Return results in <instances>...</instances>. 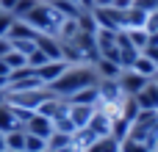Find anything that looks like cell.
Segmentation results:
<instances>
[{"instance_id": "277c9868", "label": "cell", "mask_w": 158, "mask_h": 152, "mask_svg": "<svg viewBox=\"0 0 158 152\" xmlns=\"http://www.w3.org/2000/svg\"><path fill=\"white\" fill-rule=\"evenodd\" d=\"M117 80H119V89H122L128 97L139 94V91L150 83V78H144V75H139V72H133V69H122V75H119Z\"/></svg>"}, {"instance_id": "30bf717a", "label": "cell", "mask_w": 158, "mask_h": 152, "mask_svg": "<svg viewBox=\"0 0 158 152\" xmlns=\"http://www.w3.org/2000/svg\"><path fill=\"white\" fill-rule=\"evenodd\" d=\"M92 64H94V69H97V78H100V80H117V78L122 75V66H119L117 61H108V58H94Z\"/></svg>"}, {"instance_id": "74e56055", "label": "cell", "mask_w": 158, "mask_h": 152, "mask_svg": "<svg viewBox=\"0 0 158 152\" xmlns=\"http://www.w3.org/2000/svg\"><path fill=\"white\" fill-rule=\"evenodd\" d=\"M3 152H25V150H3Z\"/></svg>"}, {"instance_id": "3957f363", "label": "cell", "mask_w": 158, "mask_h": 152, "mask_svg": "<svg viewBox=\"0 0 158 152\" xmlns=\"http://www.w3.org/2000/svg\"><path fill=\"white\" fill-rule=\"evenodd\" d=\"M128 138L153 150L156 147V138H158V111H139L136 119L131 122Z\"/></svg>"}, {"instance_id": "6da1fadb", "label": "cell", "mask_w": 158, "mask_h": 152, "mask_svg": "<svg viewBox=\"0 0 158 152\" xmlns=\"http://www.w3.org/2000/svg\"><path fill=\"white\" fill-rule=\"evenodd\" d=\"M100 78H97V69H94V64H69L67 66V72L56 80V83H50L47 89L53 91V94H58V97H69V94H75V91H81V89H86V86H94Z\"/></svg>"}, {"instance_id": "83f0119b", "label": "cell", "mask_w": 158, "mask_h": 152, "mask_svg": "<svg viewBox=\"0 0 158 152\" xmlns=\"http://www.w3.org/2000/svg\"><path fill=\"white\" fill-rule=\"evenodd\" d=\"M139 8H144V11H156L158 8V0H133Z\"/></svg>"}, {"instance_id": "ab89813d", "label": "cell", "mask_w": 158, "mask_h": 152, "mask_svg": "<svg viewBox=\"0 0 158 152\" xmlns=\"http://www.w3.org/2000/svg\"><path fill=\"white\" fill-rule=\"evenodd\" d=\"M156 150H158V138H156Z\"/></svg>"}, {"instance_id": "f1b7e54d", "label": "cell", "mask_w": 158, "mask_h": 152, "mask_svg": "<svg viewBox=\"0 0 158 152\" xmlns=\"http://www.w3.org/2000/svg\"><path fill=\"white\" fill-rule=\"evenodd\" d=\"M133 6V0H111V8H119V11H128Z\"/></svg>"}, {"instance_id": "9a60e30c", "label": "cell", "mask_w": 158, "mask_h": 152, "mask_svg": "<svg viewBox=\"0 0 158 152\" xmlns=\"http://www.w3.org/2000/svg\"><path fill=\"white\" fill-rule=\"evenodd\" d=\"M131 69H133V72H139V75H144V78H150V80H153V75L158 72V66L147 58V55H144V53H139V58L133 61V66H131Z\"/></svg>"}, {"instance_id": "603a6c76", "label": "cell", "mask_w": 158, "mask_h": 152, "mask_svg": "<svg viewBox=\"0 0 158 152\" xmlns=\"http://www.w3.org/2000/svg\"><path fill=\"white\" fill-rule=\"evenodd\" d=\"M119 152H150V147H144L139 141H131V138H122L119 141Z\"/></svg>"}, {"instance_id": "4dcf8cb0", "label": "cell", "mask_w": 158, "mask_h": 152, "mask_svg": "<svg viewBox=\"0 0 158 152\" xmlns=\"http://www.w3.org/2000/svg\"><path fill=\"white\" fill-rule=\"evenodd\" d=\"M8 50H11V39H8V36H0V58H3Z\"/></svg>"}, {"instance_id": "44dd1931", "label": "cell", "mask_w": 158, "mask_h": 152, "mask_svg": "<svg viewBox=\"0 0 158 152\" xmlns=\"http://www.w3.org/2000/svg\"><path fill=\"white\" fill-rule=\"evenodd\" d=\"M47 150V138H39L33 133H25V152H42Z\"/></svg>"}, {"instance_id": "cb8c5ba5", "label": "cell", "mask_w": 158, "mask_h": 152, "mask_svg": "<svg viewBox=\"0 0 158 152\" xmlns=\"http://www.w3.org/2000/svg\"><path fill=\"white\" fill-rule=\"evenodd\" d=\"M47 61H50V58H47V55H44L39 47H36V50L28 55V66H31V69H39V66H42V64H47Z\"/></svg>"}, {"instance_id": "7402d4cb", "label": "cell", "mask_w": 158, "mask_h": 152, "mask_svg": "<svg viewBox=\"0 0 158 152\" xmlns=\"http://www.w3.org/2000/svg\"><path fill=\"white\" fill-rule=\"evenodd\" d=\"M144 30L150 33V39H158V8L147 14V22H144Z\"/></svg>"}, {"instance_id": "d6986e66", "label": "cell", "mask_w": 158, "mask_h": 152, "mask_svg": "<svg viewBox=\"0 0 158 152\" xmlns=\"http://www.w3.org/2000/svg\"><path fill=\"white\" fill-rule=\"evenodd\" d=\"M6 150H25V130H11L3 136Z\"/></svg>"}, {"instance_id": "7c38bea8", "label": "cell", "mask_w": 158, "mask_h": 152, "mask_svg": "<svg viewBox=\"0 0 158 152\" xmlns=\"http://www.w3.org/2000/svg\"><path fill=\"white\" fill-rule=\"evenodd\" d=\"M11 130H22V125H19L14 108L3 102V105H0V133L6 136V133H11Z\"/></svg>"}, {"instance_id": "836d02e7", "label": "cell", "mask_w": 158, "mask_h": 152, "mask_svg": "<svg viewBox=\"0 0 158 152\" xmlns=\"http://www.w3.org/2000/svg\"><path fill=\"white\" fill-rule=\"evenodd\" d=\"M6 102V89H0V105Z\"/></svg>"}, {"instance_id": "1f68e13d", "label": "cell", "mask_w": 158, "mask_h": 152, "mask_svg": "<svg viewBox=\"0 0 158 152\" xmlns=\"http://www.w3.org/2000/svg\"><path fill=\"white\" fill-rule=\"evenodd\" d=\"M8 72H11V69H8V66H6V61L0 58V78H8Z\"/></svg>"}, {"instance_id": "ba28073f", "label": "cell", "mask_w": 158, "mask_h": 152, "mask_svg": "<svg viewBox=\"0 0 158 152\" xmlns=\"http://www.w3.org/2000/svg\"><path fill=\"white\" fill-rule=\"evenodd\" d=\"M133 100H136L139 111H158V86L150 80L139 94H133Z\"/></svg>"}, {"instance_id": "484cf974", "label": "cell", "mask_w": 158, "mask_h": 152, "mask_svg": "<svg viewBox=\"0 0 158 152\" xmlns=\"http://www.w3.org/2000/svg\"><path fill=\"white\" fill-rule=\"evenodd\" d=\"M14 14H8V11H0V36H8V30H11V25H14Z\"/></svg>"}, {"instance_id": "9c48e42d", "label": "cell", "mask_w": 158, "mask_h": 152, "mask_svg": "<svg viewBox=\"0 0 158 152\" xmlns=\"http://www.w3.org/2000/svg\"><path fill=\"white\" fill-rule=\"evenodd\" d=\"M86 127L92 130V136H94V138H106V136H111V130H114V122H111L106 114L94 111V116L89 119V125H86Z\"/></svg>"}, {"instance_id": "b9f144b4", "label": "cell", "mask_w": 158, "mask_h": 152, "mask_svg": "<svg viewBox=\"0 0 158 152\" xmlns=\"http://www.w3.org/2000/svg\"><path fill=\"white\" fill-rule=\"evenodd\" d=\"M72 3H78V0H72Z\"/></svg>"}, {"instance_id": "60d3db41", "label": "cell", "mask_w": 158, "mask_h": 152, "mask_svg": "<svg viewBox=\"0 0 158 152\" xmlns=\"http://www.w3.org/2000/svg\"><path fill=\"white\" fill-rule=\"evenodd\" d=\"M42 152H50V150H42Z\"/></svg>"}, {"instance_id": "ffe728a7", "label": "cell", "mask_w": 158, "mask_h": 152, "mask_svg": "<svg viewBox=\"0 0 158 152\" xmlns=\"http://www.w3.org/2000/svg\"><path fill=\"white\" fill-rule=\"evenodd\" d=\"M11 50H17V53H22L28 58L36 50V39H11Z\"/></svg>"}, {"instance_id": "ac0fdd59", "label": "cell", "mask_w": 158, "mask_h": 152, "mask_svg": "<svg viewBox=\"0 0 158 152\" xmlns=\"http://www.w3.org/2000/svg\"><path fill=\"white\" fill-rule=\"evenodd\" d=\"M3 61H6V66L14 72V69H25L28 66V58L22 55V53H17V50H8L6 55H3Z\"/></svg>"}, {"instance_id": "d4e9b609", "label": "cell", "mask_w": 158, "mask_h": 152, "mask_svg": "<svg viewBox=\"0 0 158 152\" xmlns=\"http://www.w3.org/2000/svg\"><path fill=\"white\" fill-rule=\"evenodd\" d=\"M36 3H39V0H17V8H14V17H17V19H22V17H25V14H28V11H31V8H33Z\"/></svg>"}, {"instance_id": "f35d334b", "label": "cell", "mask_w": 158, "mask_h": 152, "mask_svg": "<svg viewBox=\"0 0 158 152\" xmlns=\"http://www.w3.org/2000/svg\"><path fill=\"white\" fill-rule=\"evenodd\" d=\"M150 152H158V150H156V147H153V150H150Z\"/></svg>"}, {"instance_id": "5b68a950", "label": "cell", "mask_w": 158, "mask_h": 152, "mask_svg": "<svg viewBox=\"0 0 158 152\" xmlns=\"http://www.w3.org/2000/svg\"><path fill=\"white\" fill-rule=\"evenodd\" d=\"M67 66H69L67 61H47V64H42L39 69H33V72H36V78H39L44 86H50V83H56V80L67 72Z\"/></svg>"}, {"instance_id": "2e32d148", "label": "cell", "mask_w": 158, "mask_h": 152, "mask_svg": "<svg viewBox=\"0 0 158 152\" xmlns=\"http://www.w3.org/2000/svg\"><path fill=\"white\" fill-rule=\"evenodd\" d=\"M86 152H119V138H114V136L97 138V141H94Z\"/></svg>"}, {"instance_id": "4316f807", "label": "cell", "mask_w": 158, "mask_h": 152, "mask_svg": "<svg viewBox=\"0 0 158 152\" xmlns=\"http://www.w3.org/2000/svg\"><path fill=\"white\" fill-rule=\"evenodd\" d=\"M142 53H144V55H147V58H150V61L158 66V39H150V44H147Z\"/></svg>"}, {"instance_id": "e0dca14e", "label": "cell", "mask_w": 158, "mask_h": 152, "mask_svg": "<svg viewBox=\"0 0 158 152\" xmlns=\"http://www.w3.org/2000/svg\"><path fill=\"white\" fill-rule=\"evenodd\" d=\"M69 138H72V136L53 130V136L47 138V150H50V152H61V150H67V147H69Z\"/></svg>"}, {"instance_id": "52a82bcc", "label": "cell", "mask_w": 158, "mask_h": 152, "mask_svg": "<svg viewBox=\"0 0 158 152\" xmlns=\"http://www.w3.org/2000/svg\"><path fill=\"white\" fill-rule=\"evenodd\" d=\"M22 130H25V133H33V136H39V138H50V136H53V119H47V116H42V114H33V116L25 122Z\"/></svg>"}, {"instance_id": "d6a6232c", "label": "cell", "mask_w": 158, "mask_h": 152, "mask_svg": "<svg viewBox=\"0 0 158 152\" xmlns=\"http://www.w3.org/2000/svg\"><path fill=\"white\" fill-rule=\"evenodd\" d=\"M100 6H111V0H94V8H100Z\"/></svg>"}, {"instance_id": "e575fe53", "label": "cell", "mask_w": 158, "mask_h": 152, "mask_svg": "<svg viewBox=\"0 0 158 152\" xmlns=\"http://www.w3.org/2000/svg\"><path fill=\"white\" fill-rule=\"evenodd\" d=\"M6 83H8V78H0V89H6Z\"/></svg>"}, {"instance_id": "8fae6325", "label": "cell", "mask_w": 158, "mask_h": 152, "mask_svg": "<svg viewBox=\"0 0 158 152\" xmlns=\"http://www.w3.org/2000/svg\"><path fill=\"white\" fill-rule=\"evenodd\" d=\"M36 47H39L50 61H64V58H61V42H58L56 36H39V39H36Z\"/></svg>"}, {"instance_id": "f546056e", "label": "cell", "mask_w": 158, "mask_h": 152, "mask_svg": "<svg viewBox=\"0 0 158 152\" xmlns=\"http://www.w3.org/2000/svg\"><path fill=\"white\" fill-rule=\"evenodd\" d=\"M14 8H17V0H0V11L14 14Z\"/></svg>"}, {"instance_id": "d590c367", "label": "cell", "mask_w": 158, "mask_h": 152, "mask_svg": "<svg viewBox=\"0 0 158 152\" xmlns=\"http://www.w3.org/2000/svg\"><path fill=\"white\" fill-rule=\"evenodd\" d=\"M6 150V141H3V133H0V152Z\"/></svg>"}, {"instance_id": "7a4b0ae2", "label": "cell", "mask_w": 158, "mask_h": 152, "mask_svg": "<svg viewBox=\"0 0 158 152\" xmlns=\"http://www.w3.org/2000/svg\"><path fill=\"white\" fill-rule=\"evenodd\" d=\"M22 19H25V22H28L39 36H56V39H58L61 25H64V19H67V17H64V14H58L50 3H42V0H39V3H36V6H33Z\"/></svg>"}, {"instance_id": "4fadbf2b", "label": "cell", "mask_w": 158, "mask_h": 152, "mask_svg": "<svg viewBox=\"0 0 158 152\" xmlns=\"http://www.w3.org/2000/svg\"><path fill=\"white\" fill-rule=\"evenodd\" d=\"M97 100H100L97 83L94 86H86V89H81V91H75V94L67 97V102H78V105H97Z\"/></svg>"}, {"instance_id": "5bb4252c", "label": "cell", "mask_w": 158, "mask_h": 152, "mask_svg": "<svg viewBox=\"0 0 158 152\" xmlns=\"http://www.w3.org/2000/svg\"><path fill=\"white\" fill-rule=\"evenodd\" d=\"M125 36H128V42H131L139 53L150 44V33H147L144 28H128V30H125Z\"/></svg>"}, {"instance_id": "8992f818", "label": "cell", "mask_w": 158, "mask_h": 152, "mask_svg": "<svg viewBox=\"0 0 158 152\" xmlns=\"http://www.w3.org/2000/svg\"><path fill=\"white\" fill-rule=\"evenodd\" d=\"M69 108H67V116L72 119V125L81 130V127H86L89 125V119L94 116V111H97V105H78V102H67Z\"/></svg>"}, {"instance_id": "8d00e7d4", "label": "cell", "mask_w": 158, "mask_h": 152, "mask_svg": "<svg viewBox=\"0 0 158 152\" xmlns=\"http://www.w3.org/2000/svg\"><path fill=\"white\" fill-rule=\"evenodd\" d=\"M153 83H156V86H158V72H156V75H153Z\"/></svg>"}]
</instances>
